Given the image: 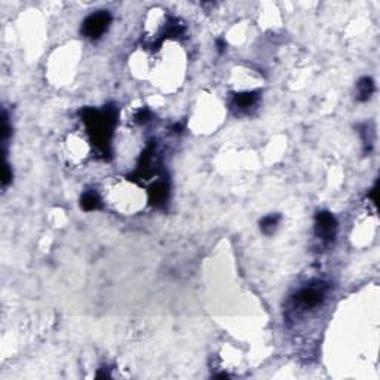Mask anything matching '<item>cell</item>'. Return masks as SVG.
<instances>
[{"instance_id": "obj_4", "label": "cell", "mask_w": 380, "mask_h": 380, "mask_svg": "<svg viewBox=\"0 0 380 380\" xmlns=\"http://www.w3.org/2000/svg\"><path fill=\"white\" fill-rule=\"evenodd\" d=\"M374 92V82L371 77H361L357 84V98L358 101H367Z\"/></svg>"}, {"instance_id": "obj_11", "label": "cell", "mask_w": 380, "mask_h": 380, "mask_svg": "<svg viewBox=\"0 0 380 380\" xmlns=\"http://www.w3.org/2000/svg\"><path fill=\"white\" fill-rule=\"evenodd\" d=\"M217 46H219V51H220V52L225 51L226 45H225V42H223V40H219V42H217Z\"/></svg>"}, {"instance_id": "obj_10", "label": "cell", "mask_w": 380, "mask_h": 380, "mask_svg": "<svg viewBox=\"0 0 380 380\" xmlns=\"http://www.w3.org/2000/svg\"><path fill=\"white\" fill-rule=\"evenodd\" d=\"M149 116H150V113L147 110H140L135 115V119H137V122H146L149 119Z\"/></svg>"}, {"instance_id": "obj_3", "label": "cell", "mask_w": 380, "mask_h": 380, "mask_svg": "<svg viewBox=\"0 0 380 380\" xmlns=\"http://www.w3.org/2000/svg\"><path fill=\"white\" fill-rule=\"evenodd\" d=\"M315 233L321 241H333L337 233V222L334 215L329 211L318 212L315 217Z\"/></svg>"}, {"instance_id": "obj_1", "label": "cell", "mask_w": 380, "mask_h": 380, "mask_svg": "<svg viewBox=\"0 0 380 380\" xmlns=\"http://www.w3.org/2000/svg\"><path fill=\"white\" fill-rule=\"evenodd\" d=\"M327 293V287L322 282H316L302 288L295 295V305L302 309H312L322 303Z\"/></svg>"}, {"instance_id": "obj_8", "label": "cell", "mask_w": 380, "mask_h": 380, "mask_svg": "<svg viewBox=\"0 0 380 380\" xmlns=\"http://www.w3.org/2000/svg\"><path fill=\"white\" fill-rule=\"evenodd\" d=\"M279 223V215L278 214H270L266 215L261 222H260V229L266 233V235H272L275 232V229L278 227Z\"/></svg>"}, {"instance_id": "obj_5", "label": "cell", "mask_w": 380, "mask_h": 380, "mask_svg": "<svg viewBox=\"0 0 380 380\" xmlns=\"http://www.w3.org/2000/svg\"><path fill=\"white\" fill-rule=\"evenodd\" d=\"M259 95L256 92H242V94H236L233 98V107L239 108V110H247L251 105H254L257 101Z\"/></svg>"}, {"instance_id": "obj_2", "label": "cell", "mask_w": 380, "mask_h": 380, "mask_svg": "<svg viewBox=\"0 0 380 380\" xmlns=\"http://www.w3.org/2000/svg\"><path fill=\"white\" fill-rule=\"evenodd\" d=\"M112 22V15L108 11H98L95 14H91L89 17L82 22V33L88 39H98L105 33Z\"/></svg>"}, {"instance_id": "obj_9", "label": "cell", "mask_w": 380, "mask_h": 380, "mask_svg": "<svg viewBox=\"0 0 380 380\" xmlns=\"http://www.w3.org/2000/svg\"><path fill=\"white\" fill-rule=\"evenodd\" d=\"M11 178H12V173H11L9 165L6 164V165H5V175H3V186H6V184L11 181Z\"/></svg>"}, {"instance_id": "obj_6", "label": "cell", "mask_w": 380, "mask_h": 380, "mask_svg": "<svg viewBox=\"0 0 380 380\" xmlns=\"http://www.w3.org/2000/svg\"><path fill=\"white\" fill-rule=\"evenodd\" d=\"M80 205L85 211L100 209L101 208V199L95 192H87V193H84V196L80 199Z\"/></svg>"}, {"instance_id": "obj_7", "label": "cell", "mask_w": 380, "mask_h": 380, "mask_svg": "<svg viewBox=\"0 0 380 380\" xmlns=\"http://www.w3.org/2000/svg\"><path fill=\"white\" fill-rule=\"evenodd\" d=\"M168 196V187L165 183H157L153 186V189L150 190V201L155 205H160L167 201Z\"/></svg>"}]
</instances>
